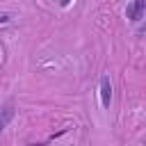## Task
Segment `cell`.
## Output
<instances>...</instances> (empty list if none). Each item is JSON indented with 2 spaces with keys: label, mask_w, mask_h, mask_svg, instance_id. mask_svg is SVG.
Instances as JSON below:
<instances>
[{
  "label": "cell",
  "mask_w": 146,
  "mask_h": 146,
  "mask_svg": "<svg viewBox=\"0 0 146 146\" xmlns=\"http://www.w3.org/2000/svg\"><path fill=\"white\" fill-rule=\"evenodd\" d=\"M110 103H112V82L107 75H103L100 78V105L110 107Z\"/></svg>",
  "instance_id": "cell-1"
},
{
  "label": "cell",
  "mask_w": 146,
  "mask_h": 146,
  "mask_svg": "<svg viewBox=\"0 0 146 146\" xmlns=\"http://www.w3.org/2000/svg\"><path fill=\"white\" fill-rule=\"evenodd\" d=\"M7 21H9V16L7 14H0V23H7Z\"/></svg>",
  "instance_id": "cell-4"
},
{
  "label": "cell",
  "mask_w": 146,
  "mask_h": 146,
  "mask_svg": "<svg viewBox=\"0 0 146 146\" xmlns=\"http://www.w3.org/2000/svg\"><path fill=\"white\" fill-rule=\"evenodd\" d=\"M144 7H146V0H135V2L125 9V16L137 23V21H141V16H144Z\"/></svg>",
  "instance_id": "cell-2"
},
{
  "label": "cell",
  "mask_w": 146,
  "mask_h": 146,
  "mask_svg": "<svg viewBox=\"0 0 146 146\" xmlns=\"http://www.w3.org/2000/svg\"><path fill=\"white\" fill-rule=\"evenodd\" d=\"M14 114H16V110H14V105H11V103H7V105L0 110V132L9 125V121L14 119Z\"/></svg>",
  "instance_id": "cell-3"
},
{
  "label": "cell",
  "mask_w": 146,
  "mask_h": 146,
  "mask_svg": "<svg viewBox=\"0 0 146 146\" xmlns=\"http://www.w3.org/2000/svg\"><path fill=\"white\" fill-rule=\"evenodd\" d=\"M59 5H62V7H66V5H71V0H59Z\"/></svg>",
  "instance_id": "cell-5"
}]
</instances>
